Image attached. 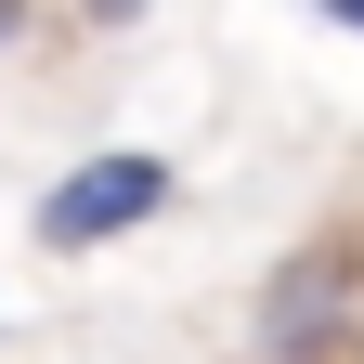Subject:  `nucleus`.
<instances>
[{"mask_svg":"<svg viewBox=\"0 0 364 364\" xmlns=\"http://www.w3.org/2000/svg\"><path fill=\"white\" fill-rule=\"evenodd\" d=\"M247 338H260V364H351V338H364V235L287 247L260 312H247Z\"/></svg>","mask_w":364,"mask_h":364,"instance_id":"obj_1","label":"nucleus"},{"mask_svg":"<svg viewBox=\"0 0 364 364\" xmlns=\"http://www.w3.org/2000/svg\"><path fill=\"white\" fill-rule=\"evenodd\" d=\"M182 196V169L156 156V144H117V156H91V169H65L53 196L26 208V235L53 247V260H78V247H117V235H144V221Z\"/></svg>","mask_w":364,"mask_h":364,"instance_id":"obj_2","label":"nucleus"},{"mask_svg":"<svg viewBox=\"0 0 364 364\" xmlns=\"http://www.w3.org/2000/svg\"><path fill=\"white\" fill-rule=\"evenodd\" d=\"M156 0H78V26H144Z\"/></svg>","mask_w":364,"mask_h":364,"instance_id":"obj_3","label":"nucleus"},{"mask_svg":"<svg viewBox=\"0 0 364 364\" xmlns=\"http://www.w3.org/2000/svg\"><path fill=\"white\" fill-rule=\"evenodd\" d=\"M14 39H26V0H0V53H14Z\"/></svg>","mask_w":364,"mask_h":364,"instance_id":"obj_4","label":"nucleus"},{"mask_svg":"<svg viewBox=\"0 0 364 364\" xmlns=\"http://www.w3.org/2000/svg\"><path fill=\"white\" fill-rule=\"evenodd\" d=\"M312 14H326V26H364V0H312Z\"/></svg>","mask_w":364,"mask_h":364,"instance_id":"obj_5","label":"nucleus"}]
</instances>
